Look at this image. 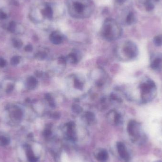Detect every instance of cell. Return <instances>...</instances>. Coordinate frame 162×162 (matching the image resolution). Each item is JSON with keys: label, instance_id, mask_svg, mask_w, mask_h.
<instances>
[{"label": "cell", "instance_id": "5bb4252c", "mask_svg": "<svg viewBox=\"0 0 162 162\" xmlns=\"http://www.w3.org/2000/svg\"><path fill=\"white\" fill-rule=\"evenodd\" d=\"M7 18V15L5 12L0 11V19H5Z\"/></svg>", "mask_w": 162, "mask_h": 162}, {"label": "cell", "instance_id": "ba28073f", "mask_svg": "<svg viewBox=\"0 0 162 162\" xmlns=\"http://www.w3.org/2000/svg\"><path fill=\"white\" fill-rule=\"evenodd\" d=\"M25 148L28 161L30 162H36L37 158L34 155L31 147L29 145H26L25 147Z\"/></svg>", "mask_w": 162, "mask_h": 162}, {"label": "cell", "instance_id": "3957f363", "mask_svg": "<svg viewBox=\"0 0 162 162\" xmlns=\"http://www.w3.org/2000/svg\"><path fill=\"white\" fill-rule=\"evenodd\" d=\"M139 102L142 104L149 103L154 99L157 94V87L153 80L145 77L140 81L138 86Z\"/></svg>", "mask_w": 162, "mask_h": 162}, {"label": "cell", "instance_id": "7c38bea8", "mask_svg": "<svg viewBox=\"0 0 162 162\" xmlns=\"http://www.w3.org/2000/svg\"><path fill=\"white\" fill-rule=\"evenodd\" d=\"M135 21V16L132 12H130L127 16L126 17V23L128 25H131Z\"/></svg>", "mask_w": 162, "mask_h": 162}, {"label": "cell", "instance_id": "52a82bcc", "mask_svg": "<svg viewBox=\"0 0 162 162\" xmlns=\"http://www.w3.org/2000/svg\"><path fill=\"white\" fill-rule=\"evenodd\" d=\"M117 147L119 156L125 161H128L130 159V157L124 144L122 142H118Z\"/></svg>", "mask_w": 162, "mask_h": 162}, {"label": "cell", "instance_id": "277c9868", "mask_svg": "<svg viewBox=\"0 0 162 162\" xmlns=\"http://www.w3.org/2000/svg\"><path fill=\"white\" fill-rule=\"evenodd\" d=\"M102 30L103 34L110 38H114L119 36L122 30L118 22L112 18H107L103 22Z\"/></svg>", "mask_w": 162, "mask_h": 162}, {"label": "cell", "instance_id": "7a4b0ae2", "mask_svg": "<svg viewBox=\"0 0 162 162\" xmlns=\"http://www.w3.org/2000/svg\"><path fill=\"white\" fill-rule=\"evenodd\" d=\"M55 6L50 2H42L33 7L30 13V18L35 23L51 21L57 17Z\"/></svg>", "mask_w": 162, "mask_h": 162}, {"label": "cell", "instance_id": "9c48e42d", "mask_svg": "<svg viewBox=\"0 0 162 162\" xmlns=\"http://www.w3.org/2000/svg\"><path fill=\"white\" fill-rule=\"evenodd\" d=\"M97 158L99 161L102 162H105L108 158V154L106 151L102 150V151H101V152L99 153L98 154H97Z\"/></svg>", "mask_w": 162, "mask_h": 162}, {"label": "cell", "instance_id": "4fadbf2b", "mask_svg": "<svg viewBox=\"0 0 162 162\" xmlns=\"http://www.w3.org/2000/svg\"><path fill=\"white\" fill-rule=\"evenodd\" d=\"M145 6H146V10L148 11H151L152 10H153L154 8V5H153L152 3L149 2H147L145 3Z\"/></svg>", "mask_w": 162, "mask_h": 162}, {"label": "cell", "instance_id": "30bf717a", "mask_svg": "<svg viewBox=\"0 0 162 162\" xmlns=\"http://www.w3.org/2000/svg\"><path fill=\"white\" fill-rule=\"evenodd\" d=\"M10 143V138L8 137L3 135H0V146H7L9 145Z\"/></svg>", "mask_w": 162, "mask_h": 162}, {"label": "cell", "instance_id": "8fae6325", "mask_svg": "<svg viewBox=\"0 0 162 162\" xmlns=\"http://www.w3.org/2000/svg\"><path fill=\"white\" fill-rule=\"evenodd\" d=\"M154 43L157 47L162 46V35H157L154 37L153 40Z\"/></svg>", "mask_w": 162, "mask_h": 162}, {"label": "cell", "instance_id": "5b68a950", "mask_svg": "<svg viewBox=\"0 0 162 162\" xmlns=\"http://www.w3.org/2000/svg\"><path fill=\"white\" fill-rule=\"evenodd\" d=\"M128 131L130 135L136 139L144 138L141 124L138 122L133 121L129 123Z\"/></svg>", "mask_w": 162, "mask_h": 162}, {"label": "cell", "instance_id": "6da1fadb", "mask_svg": "<svg viewBox=\"0 0 162 162\" xmlns=\"http://www.w3.org/2000/svg\"><path fill=\"white\" fill-rule=\"evenodd\" d=\"M66 6L70 15L77 19L90 17L95 8L92 0H66Z\"/></svg>", "mask_w": 162, "mask_h": 162}, {"label": "cell", "instance_id": "8992f818", "mask_svg": "<svg viewBox=\"0 0 162 162\" xmlns=\"http://www.w3.org/2000/svg\"><path fill=\"white\" fill-rule=\"evenodd\" d=\"M150 66L151 69L159 71L162 70V53H154L152 54L150 59Z\"/></svg>", "mask_w": 162, "mask_h": 162}]
</instances>
